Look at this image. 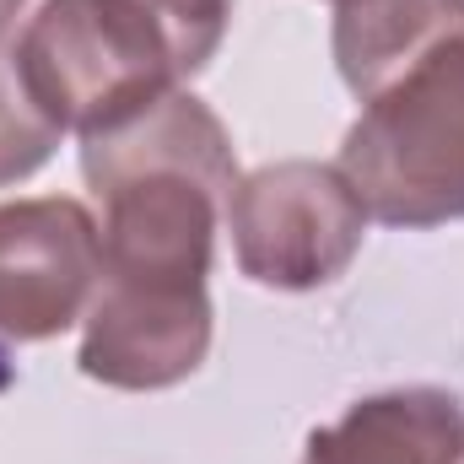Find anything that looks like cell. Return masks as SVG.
Returning <instances> with one entry per match:
<instances>
[{"instance_id":"6da1fadb","label":"cell","mask_w":464,"mask_h":464,"mask_svg":"<svg viewBox=\"0 0 464 464\" xmlns=\"http://www.w3.org/2000/svg\"><path fill=\"white\" fill-rule=\"evenodd\" d=\"M82 179L103 206V281L206 286L237 189L227 124L173 87L151 109L82 140Z\"/></svg>"},{"instance_id":"7a4b0ae2","label":"cell","mask_w":464,"mask_h":464,"mask_svg":"<svg viewBox=\"0 0 464 464\" xmlns=\"http://www.w3.org/2000/svg\"><path fill=\"white\" fill-rule=\"evenodd\" d=\"M33 103L82 140L184 87V54L151 0H44L16 33Z\"/></svg>"},{"instance_id":"3957f363","label":"cell","mask_w":464,"mask_h":464,"mask_svg":"<svg viewBox=\"0 0 464 464\" xmlns=\"http://www.w3.org/2000/svg\"><path fill=\"white\" fill-rule=\"evenodd\" d=\"M335 168L367 222L405 232L464 222V33L362 103Z\"/></svg>"},{"instance_id":"277c9868","label":"cell","mask_w":464,"mask_h":464,"mask_svg":"<svg viewBox=\"0 0 464 464\" xmlns=\"http://www.w3.org/2000/svg\"><path fill=\"white\" fill-rule=\"evenodd\" d=\"M232 259L254 286L319 292L362 254L367 211L335 162H265L227 200Z\"/></svg>"},{"instance_id":"5b68a950","label":"cell","mask_w":464,"mask_h":464,"mask_svg":"<svg viewBox=\"0 0 464 464\" xmlns=\"http://www.w3.org/2000/svg\"><path fill=\"white\" fill-rule=\"evenodd\" d=\"M103 281L98 217L71 195L0 206V341H54L87 319Z\"/></svg>"},{"instance_id":"8992f818","label":"cell","mask_w":464,"mask_h":464,"mask_svg":"<svg viewBox=\"0 0 464 464\" xmlns=\"http://www.w3.org/2000/svg\"><path fill=\"white\" fill-rule=\"evenodd\" d=\"M211 297L206 286H135L98 281L82 319V372L103 389L157 394L200 372L211 351Z\"/></svg>"},{"instance_id":"52a82bcc","label":"cell","mask_w":464,"mask_h":464,"mask_svg":"<svg viewBox=\"0 0 464 464\" xmlns=\"http://www.w3.org/2000/svg\"><path fill=\"white\" fill-rule=\"evenodd\" d=\"M303 464H464V400L432 383L367 394L308 432Z\"/></svg>"},{"instance_id":"ba28073f","label":"cell","mask_w":464,"mask_h":464,"mask_svg":"<svg viewBox=\"0 0 464 464\" xmlns=\"http://www.w3.org/2000/svg\"><path fill=\"white\" fill-rule=\"evenodd\" d=\"M454 33H464V0H335L330 49L351 98L367 103Z\"/></svg>"},{"instance_id":"9c48e42d","label":"cell","mask_w":464,"mask_h":464,"mask_svg":"<svg viewBox=\"0 0 464 464\" xmlns=\"http://www.w3.org/2000/svg\"><path fill=\"white\" fill-rule=\"evenodd\" d=\"M60 124L44 114L16 71V54L0 49V189L27 184L54 151H60Z\"/></svg>"},{"instance_id":"30bf717a","label":"cell","mask_w":464,"mask_h":464,"mask_svg":"<svg viewBox=\"0 0 464 464\" xmlns=\"http://www.w3.org/2000/svg\"><path fill=\"white\" fill-rule=\"evenodd\" d=\"M173 38H179V54H184V76H200L211 65V54L222 49L227 38V22H232V0H151Z\"/></svg>"},{"instance_id":"8fae6325","label":"cell","mask_w":464,"mask_h":464,"mask_svg":"<svg viewBox=\"0 0 464 464\" xmlns=\"http://www.w3.org/2000/svg\"><path fill=\"white\" fill-rule=\"evenodd\" d=\"M22 5H27V0H0V38H5L11 27H16V16H22Z\"/></svg>"},{"instance_id":"7c38bea8","label":"cell","mask_w":464,"mask_h":464,"mask_svg":"<svg viewBox=\"0 0 464 464\" xmlns=\"http://www.w3.org/2000/svg\"><path fill=\"white\" fill-rule=\"evenodd\" d=\"M330 5H335V0H330Z\"/></svg>"}]
</instances>
